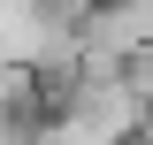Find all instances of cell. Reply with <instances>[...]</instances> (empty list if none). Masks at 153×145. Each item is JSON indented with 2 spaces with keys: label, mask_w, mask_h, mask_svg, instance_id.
<instances>
[{
  "label": "cell",
  "mask_w": 153,
  "mask_h": 145,
  "mask_svg": "<svg viewBox=\"0 0 153 145\" xmlns=\"http://www.w3.org/2000/svg\"><path fill=\"white\" fill-rule=\"evenodd\" d=\"M123 76H130V92H138V99L153 107V46H138V54L123 61Z\"/></svg>",
  "instance_id": "obj_1"
},
{
  "label": "cell",
  "mask_w": 153,
  "mask_h": 145,
  "mask_svg": "<svg viewBox=\"0 0 153 145\" xmlns=\"http://www.w3.org/2000/svg\"><path fill=\"white\" fill-rule=\"evenodd\" d=\"M130 145H146V138H130Z\"/></svg>",
  "instance_id": "obj_2"
}]
</instances>
